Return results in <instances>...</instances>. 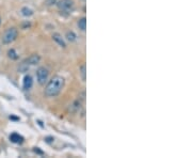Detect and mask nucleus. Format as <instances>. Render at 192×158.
Segmentation results:
<instances>
[{
  "mask_svg": "<svg viewBox=\"0 0 192 158\" xmlns=\"http://www.w3.org/2000/svg\"><path fill=\"white\" fill-rule=\"evenodd\" d=\"M65 80L61 76H54L47 83L45 88V94L48 97H54L61 92L62 89L64 88Z\"/></svg>",
  "mask_w": 192,
  "mask_h": 158,
  "instance_id": "nucleus-1",
  "label": "nucleus"
},
{
  "mask_svg": "<svg viewBox=\"0 0 192 158\" xmlns=\"http://www.w3.org/2000/svg\"><path fill=\"white\" fill-rule=\"evenodd\" d=\"M17 34H18V31H17L16 28H9L2 36V44L7 45V44H11L12 42H14L17 38Z\"/></svg>",
  "mask_w": 192,
  "mask_h": 158,
  "instance_id": "nucleus-2",
  "label": "nucleus"
},
{
  "mask_svg": "<svg viewBox=\"0 0 192 158\" xmlns=\"http://www.w3.org/2000/svg\"><path fill=\"white\" fill-rule=\"evenodd\" d=\"M48 74H49V72L47 71V69H45V67H40L38 70V72H36V78H38V82L40 85H45V82L48 79Z\"/></svg>",
  "mask_w": 192,
  "mask_h": 158,
  "instance_id": "nucleus-3",
  "label": "nucleus"
},
{
  "mask_svg": "<svg viewBox=\"0 0 192 158\" xmlns=\"http://www.w3.org/2000/svg\"><path fill=\"white\" fill-rule=\"evenodd\" d=\"M57 5L61 11H68V10L73 9L74 1L73 0H59Z\"/></svg>",
  "mask_w": 192,
  "mask_h": 158,
  "instance_id": "nucleus-4",
  "label": "nucleus"
},
{
  "mask_svg": "<svg viewBox=\"0 0 192 158\" xmlns=\"http://www.w3.org/2000/svg\"><path fill=\"white\" fill-rule=\"evenodd\" d=\"M40 60H41V58H40V56H39V54H32V56H30V57H29L27 60H25V61H23V63L27 64L28 66L35 65V64H38L39 62H40Z\"/></svg>",
  "mask_w": 192,
  "mask_h": 158,
  "instance_id": "nucleus-5",
  "label": "nucleus"
},
{
  "mask_svg": "<svg viewBox=\"0 0 192 158\" xmlns=\"http://www.w3.org/2000/svg\"><path fill=\"white\" fill-rule=\"evenodd\" d=\"M32 85H33V79L32 77H31L30 75H26L25 76V78H23V89L25 90H29L32 88Z\"/></svg>",
  "mask_w": 192,
  "mask_h": 158,
  "instance_id": "nucleus-6",
  "label": "nucleus"
},
{
  "mask_svg": "<svg viewBox=\"0 0 192 158\" xmlns=\"http://www.w3.org/2000/svg\"><path fill=\"white\" fill-rule=\"evenodd\" d=\"M10 140H11V142H13V143H23V136H20L19 134H16V132H14V134L10 135Z\"/></svg>",
  "mask_w": 192,
  "mask_h": 158,
  "instance_id": "nucleus-7",
  "label": "nucleus"
},
{
  "mask_svg": "<svg viewBox=\"0 0 192 158\" xmlns=\"http://www.w3.org/2000/svg\"><path fill=\"white\" fill-rule=\"evenodd\" d=\"M52 39H54V41H56L57 43H58L61 47H65L66 44L65 42H64V40L62 39V36L59 34V33H54V36H52Z\"/></svg>",
  "mask_w": 192,
  "mask_h": 158,
  "instance_id": "nucleus-8",
  "label": "nucleus"
},
{
  "mask_svg": "<svg viewBox=\"0 0 192 158\" xmlns=\"http://www.w3.org/2000/svg\"><path fill=\"white\" fill-rule=\"evenodd\" d=\"M78 27L81 31H85L87 29V18L85 17H82L78 20Z\"/></svg>",
  "mask_w": 192,
  "mask_h": 158,
  "instance_id": "nucleus-9",
  "label": "nucleus"
},
{
  "mask_svg": "<svg viewBox=\"0 0 192 158\" xmlns=\"http://www.w3.org/2000/svg\"><path fill=\"white\" fill-rule=\"evenodd\" d=\"M20 12H21V14H23L25 17H29V16H31V15H33V11L31 9H29L28 7L23 8Z\"/></svg>",
  "mask_w": 192,
  "mask_h": 158,
  "instance_id": "nucleus-10",
  "label": "nucleus"
},
{
  "mask_svg": "<svg viewBox=\"0 0 192 158\" xmlns=\"http://www.w3.org/2000/svg\"><path fill=\"white\" fill-rule=\"evenodd\" d=\"M66 39H67V41H70V42H75L76 39H77V36H76L75 32H73V31H68V32L66 33Z\"/></svg>",
  "mask_w": 192,
  "mask_h": 158,
  "instance_id": "nucleus-11",
  "label": "nucleus"
},
{
  "mask_svg": "<svg viewBox=\"0 0 192 158\" xmlns=\"http://www.w3.org/2000/svg\"><path fill=\"white\" fill-rule=\"evenodd\" d=\"M85 74H87V67H85V64H82L80 66V75H81V78L83 81H85V79H87Z\"/></svg>",
  "mask_w": 192,
  "mask_h": 158,
  "instance_id": "nucleus-12",
  "label": "nucleus"
},
{
  "mask_svg": "<svg viewBox=\"0 0 192 158\" xmlns=\"http://www.w3.org/2000/svg\"><path fill=\"white\" fill-rule=\"evenodd\" d=\"M8 56H9V58L12 60H16L17 58H18V56H17L16 51H15L14 49H10L9 51H8Z\"/></svg>",
  "mask_w": 192,
  "mask_h": 158,
  "instance_id": "nucleus-13",
  "label": "nucleus"
},
{
  "mask_svg": "<svg viewBox=\"0 0 192 158\" xmlns=\"http://www.w3.org/2000/svg\"><path fill=\"white\" fill-rule=\"evenodd\" d=\"M54 2H56V0H46V3H47L48 5H54Z\"/></svg>",
  "mask_w": 192,
  "mask_h": 158,
  "instance_id": "nucleus-14",
  "label": "nucleus"
},
{
  "mask_svg": "<svg viewBox=\"0 0 192 158\" xmlns=\"http://www.w3.org/2000/svg\"><path fill=\"white\" fill-rule=\"evenodd\" d=\"M45 140H46V142H48V143H50V142H52L54 139V138H52V137H47Z\"/></svg>",
  "mask_w": 192,
  "mask_h": 158,
  "instance_id": "nucleus-15",
  "label": "nucleus"
},
{
  "mask_svg": "<svg viewBox=\"0 0 192 158\" xmlns=\"http://www.w3.org/2000/svg\"><path fill=\"white\" fill-rule=\"evenodd\" d=\"M34 152H35V153H39V154H43V152L40 151V150H39V147H34Z\"/></svg>",
  "mask_w": 192,
  "mask_h": 158,
  "instance_id": "nucleus-16",
  "label": "nucleus"
},
{
  "mask_svg": "<svg viewBox=\"0 0 192 158\" xmlns=\"http://www.w3.org/2000/svg\"><path fill=\"white\" fill-rule=\"evenodd\" d=\"M10 119H11V120H15V121H18V120H19L18 118H15V116H10Z\"/></svg>",
  "mask_w": 192,
  "mask_h": 158,
  "instance_id": "nucleus-17",
  "label": "nucleus"
},
{
  "mask_svg": "<svg viewBox=\"0 0 192 158\" xmlns=\"http://www.w3.org/2000/svg\"><path fill=\"white\" fill-rule=\"evenodd\" d=\"M0 24H1V17H0Z\"/></svg>",
  "mask_w": 192,
  "mask_h": 158,
  "instance_id": "nucleus-18",
  "label": "nucleus"
}]
</instances>
